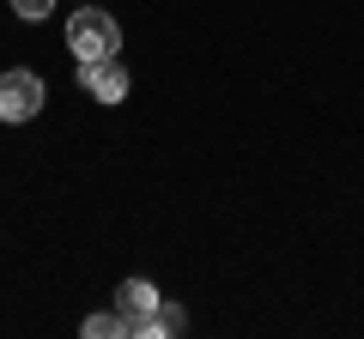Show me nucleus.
<instances>
[{
    "instance_id": "7ed1b4c3",
    "label": "nucleus",
    "mask_w": 364,
    "mask_h": 339,
    "mask_svg": "<svg viewBox=\"0 0 364 339\" xmlns=\"http://www.w3.org/2000/svg\"><path fill=\"white\" fill-rule=\"evenodd\" d=\"M79 91L97 97V104H122V97H128V67H122L116 55H104V61H79Z\"/></svg>"
},
{
    "instance_id": "20e7f679",
    "label": "nucleus",
    "mask_w": 364,
    "mask_h": 339,
    "mask_svg": "<svg viewBox=\"0 0 364 339\" xmlns=\"http://www.w3.org/2000/svg\"><path fill=\"white\" fill-rule=\"evenodd\" d=\"M152 303H158V285H152V279H128V285L116 291V315L128 321V339L146 333V315H152Z\"/></svg>"
},
{
    "instance_id": "423d86ee",
    "label": "nucleus",
    "mask_w": 364,
    "mask_h": 339,
    "mask_svg": "<svg viewBox=\"0 0 364 339\" xmlns=\"http://www.w3.org/2000/svg\"><path fill=\"white\" fill-rule=\"evenodd\" d=\"M79 333H85V339H128V321H122L116 309H109V315H85Z\"/></svg>"
},
{
    "instance_id": "39448f33",
    "label": "nucleus",
    "mask_w": 364,
    "mask_h": 339,
    "mask_svg": "<svg viewBox=\"0 0 364 339\" xmlns=\"http://www.w3.org/2000/svg\"><path fill=\"white\" fill-rule=\"evenodd\" d=\"M182 327H188V315H182V303H164V297H158V303H152V315H146V333L170 339V333H182Z\"/></svg>"
},
{
    "instance_id": "f257e3e1",
    "label": "nucleus",
    "mask_w": 364,
    "mask_h": 339,
    "mask_svg": "<svg viewBox=\"0 0 364 339\" xmlns=\"http://www.w3.org/2000/svg\"><path fill=\"white\" fill-rule=\"evenodd\" d=\"M67 49H73V61H104V55L122 49V25L104 13V6L79 0V13L67 18Z\"/></svg>"
},
{
    "instance_id": "f03ea898",
    "label": "nucleus",
    "mask_w": 364,
    "mask_h": 339,
    "mask_svg": "<svg viewBox=\"0 0 364 339\" xmlns=\"http://www.w3.org/2000/svg\"><path fill=\"white\" fill-rule=\"evenodd\" d=\"M37 109H43V79L31 73V67H6L0 73V121H37Z\"/></svg>"
},
{
    "instance_id": "0eeeda50",
    "label": "nucleus",
    "mask_w": 364,
    "mask_h": 339,
    "mask_svg": "<svg viewBox=\"0 0 364 339\" xmlns=\"http://www.w3.org/2000/svg\"><path fill=\"white\" fill-rule=\"evenodd\" d=\"M49 6H55V0H13V13H18V18H43Z\"/></svg>"
}]
</instances>
